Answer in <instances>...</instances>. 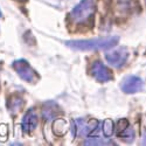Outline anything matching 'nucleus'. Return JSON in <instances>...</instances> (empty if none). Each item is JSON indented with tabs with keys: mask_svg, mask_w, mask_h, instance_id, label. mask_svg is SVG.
I'll return each instance as SVG.
<instances>
[{
	"mask_svg": "<svg viewBox=\"0 0 146 146\" xmlns=\"http://www.w3.org/2000/svg\"><path fill=\"white\" fill-rule=\"evenodd\" d=\"M118 41V36H105L91 40H71L66 44L74 50H105L115 47Z\"/></svg>",
	"mask_w": 146,
	"mask_h": 146,
	"instance_id": "nucleus-1",
	"label": "nucleus"
},
{
	"mask_svg": "<svg viewBox=\"0 0 146 146\" xmlns=\"http://www.w3.org/2000/svg\"><path fill=\"white\" fill-rule=\"evenodd\" d=\"M95 12L94 0H82L70 12V19L76 23H84L92 18Z\"/></svg>",
	"mask_w": 146,
	"mask_h": 146,
	"instance_id": "nucleus-2",
	"label": "nucleus"
},
{
	"mask_svg": "<svg viewBox=\"0 0 146 146\" xmlns=\"http://www.w3.org/2000/svg\"><path fill=\"white\" fill-rule=\"evenodd\" d=\"M100 123L96 119H86V118H78L75 121H72V135L74 136H88L90 133L95 132L98 127Z\"/></svg>",
	"mask_w": 146,
	"mask_h": 146,
	"instance_id": "nucleus-3",
	"label": "nucleus"
},
{
	"mask_svg": "<svg viewBox=\"0 0 146 146\" xmlns=\"http://www.w3.org/2000/svg\"><path fill=\"white\" fill-rule=\"evenodd\" d=\"M13 68L17 71V74L20 76L21 80L34 83L38 81L39 76L36 74V71L31 67V64L27 62L26 60H17L13 62Z\"/></svg>",
	"mask_w": 146,
	"mask_h": 146,
	"instance_id": "nucleus-4",
	"label": "nucleus"
},
{
	"mask_svg": "<svg viewBox=\"0 0 146 146\" xmlns=\"http://www.w3.org/2000/svg\"><path fill=\"white\" fill-rule=\"evenodd\" d=\"M90 72L96 81L105 83L112 80V72L108 67H105L101 61H95L90 67Z\"/></svg>",
	"mask_w": 146,
	"mask_h": 146,
	"instance_id": "nucleus-5",
	"label": "nucleus"
},
{
	"mask_svg": "<svg viewBox=\"0 0 146 146\" xmlns=\"http://www.w3.org/2000/svg\"><path fill=\"white\" fill-rule=\"evenodd\" d=\"M129 57V53L125 48H119V49L112 50V52H109L105 54V60L106 62L116 68H120L123 67Z\"/></svg>",
	"mask_w": 146,
	"mask_h": 146,
	"instance_id": "nucleus-6",
	"label": "nucleus"
},
{
	"mask_svg": "<svg viewBox=\"0 0 146 146\" xmlns=\"http://www.w3.org/2000/svg\"><path fill=\"white\" fill-rule=\"evenodd\" d=\"M144 82L138 76H127L120 83V89L125 94H135L143 89Z\"/></svg>",
	"mask_w": 146,
	"mask_h": 146,
	"instance_id": "nucleus-7",
	"label": "nucleus"
},
{
	"mask_svg": "<svg viewBox=\"0 0 146 146\" xmlns=\"http://www.w3.org/2000/svg\"><path fill=\"white\" fill-rule=\"evenodd\" d=\"M117 136L125 143H131L135 139V131H133L126 119H119L116 125Z\"/></svg>",
	"mask_w": 146,
	"mask_h": 146,
	"instance_id": "nucleus-8",
	"label": "nucleus"
},
{
	"mask_svg": "<svg viewBox=\"0 0 146 146\" xmlns=\"http://www.w3.org/2000/svg\"><path fill=\"white\" fill-rule=\"evenodd\" d=\"M36 126H38V115L35 113L34 110H29L22 118L21 127H22L23 132L29 133L33 130H35Z\"/></svg>",
	"mask_w": 146,
	"mask_h": 146,
	"instance_id": "nucleus-9",
	"label": "nucleus"
},
{
	"mask_svg": "<svg viewBox=\"0 0 146 146\" xmlns=\"http://www.w3.org/2000/svg\"><path fill=\"white\" fill-rule=\"evenodd\" d=\"M8 109L12 112H17L23 106V100L20 96H12L8 100V104H7Z\"/></svg>",
	"mask_w": 146,
	"mask_h": 146,
	"instance_id": "nucleus-10",
	"label": "nucleus"
},
{
	"mask_svg": "<svg viewBox=\"0 0 146 146\" xmlns=\"http://www.w3.org/2000/svg\"><path fill=\"white\" fill-rule=\"evenodd\" d=\"M84 145H113V141H111L109 138H101V137H90L84 141Z\"/></svg>",
	"mask_w": 146,
	"mask_h": 146,
	"instance_id": "nucleus-11",
	"label": "nucleus"
},
{
	"mask_svg": "<svg viewBox=\"0 0 146 146\" xmlns=\"http://www.w3.org/2000/svg\"><path fill=\"white\" fill-rule=\"evenodd\" d=\"M53 129H54V132L57 136H62V135H64L67 129H68V124H67V121L63 120V119H57L53 125Z\"/></svg>",
	"mask_w": 146,
	"mask_h": 146,
	"instance_id": "nucleus-12",
	"label": "nucleus"
},
{
	"mask_svg": "<svg viewBox=\"0 0 146 146\" xmlns=\"http://www.w3.org/2000/svg\"><path fill=\"white\" fill-rule=\"evenodd\" d=\"M56 115H57L56 108H50V104H48V106L44 108L43 111H42V116H43V118L46 120H49V119L54 118Z\"/></svg>",
	"mask_w": 146,
	"mask_h": 146,
	"instance_id": "nucleus-13",
	"label": "nucleus"
},
{
	"mask_svg": "<svg viewBox=\"0 0 146 146\" xmlns=\"http://www.w3.org/2000/svg\"><path fill=\"white\" fill-rule=\"evenodd\" d=\"M103 132L106 137H110L113 133V121L110 119H106L103 123Z\"/></svg>",
	"mask_w": 146,
	"mask_h": 146,
	"instance_id": "nucleus-14",
	"label": "nucleus"
},
{
	"mask_svg": "<svg viewBox=\"0 0 146 146\" xmlns=\"http://www.w3.org/2000/svg\"><path fill=\"white\" fill-rule=\"evenodd\" d=\"M6 133H7L6 125H1V126H0V135H1V136H6Z\"/></svg>",
	"mask_w": 146,
	"mask_h": 146,
	"instance_id": "nucleus-15",
	"label": "nucleus"
},
{
	"mask_svg": "<svg viewBox=\"0 0 146 146\" xmlns=\"http://www.w3.org/2000/svg\"><path fill=\"white\" fill-rule=\"evenodd\" d=\"M141 144H143V145H146V131H145L144 136H143V140H141Z\"/></svg>",
	"mask_w": 146,
	"mask_h": 146,
	"instance_id": "nucleus-16",
	"label": "nucleus"
},
{
	"mask_svg": "<svg viewBox=\"0 0 146 146\" xmlns=\"http://www.w3.org/2000/svg\"><path fill=\"white\" fill-rule=\"evenodd\" d=\"M3 17V13H1V11H0V18H1Z\"/></svg>",
	"mask_w": 146,
	"mask_h": 146,
	"instance_id": "nucleus-17",
	"label": "nucleus"
}]
</instances>
